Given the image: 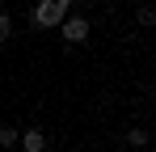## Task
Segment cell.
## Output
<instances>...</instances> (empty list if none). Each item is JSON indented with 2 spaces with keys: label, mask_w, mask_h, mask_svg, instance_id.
<instances>
[{
  "label": "cell",
  "mask_w": 156,
  "mask_h": 152,
  "mask_svg": "<svg viewBox=\"0 0 156 152\" xmlns=\"http://www.w3.org/2000/svg\"><path fill=\"white\" fill-rule=\"evenodd\" d=\"M127 144H131V148H148V131H144V127H131V131H127Z\"/></svg>",
  "instance_id": "cell-4"
},
{
  "label": "cell",
  "mask_w": 156,
  "mask_h": 152,
  "mask_svg": "<svg viewBox=\"0 0 156 152\" xmlns=\"http://www.w3.org/2000/svg\"><path fill=\"white\" fill-rule=\"evenodd\" d=\"M68 9H72V0H38L34 4V25L38 30H55L68 17Z\"/></svg>",
  "instance_id": "cell-1"
},
{
  "label": "cell",
  "mask_w": 156,
  "mask_h": 152,
  "mask_svg": "<svg viewBox=\"0 0 156 152\" xmlns=\"http://www.w3.org/2000/svg\"><path fill=\"white\" fill-rule=\"evenodd\" d=\"M17 144H21V152H47V135H42V131L34 127V131H26V135H21Z\"/></svg>",
  "instance_id": "cell-3"
},
{
  "label": "cell",
  "mask_w": 156,
  "mask_h": 152,
  "mask_svg": "<svg viewBox=\"0 0 156 152\" xmlns=\"http://www.w3.org/2000/svg\"><path fill=\"white\" fill-rule=\"evenodd\" d=\"M0 4H4V0H0Z\"/></svg>",
  "instance_id": "cell-8"
},
{
  "label": "cell",
  "mask_w": 156,
  "mask_h": 152,
  "mask_svg": "<svg viewBox=\"0 0 156 152\" xmlns=\"http://www.w3.org/2000/svg\"><path fill=\"white\" fill-rule=\"evenodd\" d=\"M17 127H0V148H17Z\"/></svg>",
  "instance_id": "cell-5"
},
{
  "label": "cell",
  "mask_w": 156,
  "mask_h": 152,
  "mask_svg": "<svg viewBox=\"0 0 156 152\" xmlns=\"http://www.w3.org/2000/svg\"><path fill=\"white\" fill-rule=\"evenodd\" d=\"M135 17H139V25H156V9H139Z\"/></svg>",
  "instance_id": "cell-6"
},
{
  "label": "cell",
  "mask_w": 156,
  "mask_h": 152,
  "mask_svg": "<svg viewBox=\"0 0 156 152\" xmlns=\"http://www.w3.org/2000/svg\"><path fill=\"white\" fill-rule=\"evenodd\" d=\"M63 38H68V42H84V38H89V17H63Z\"/></svg>",
  "instance_id": "cell-2"
},
{
  "label": "cell",
  "mask_w": 156,
  "mask_h": 152,
  "mask_svg": "<svg viewBox=\"0 0 156 152\" xmlns=\"http://www.w3.org/2000/svg\"><path fill=\"white\" fill-rule=\"evenodd\" d=\"M9 34H13V17H0V42H9Z\"/></svg>",
  "instance_id": "cell-7"
}]
</instances>
